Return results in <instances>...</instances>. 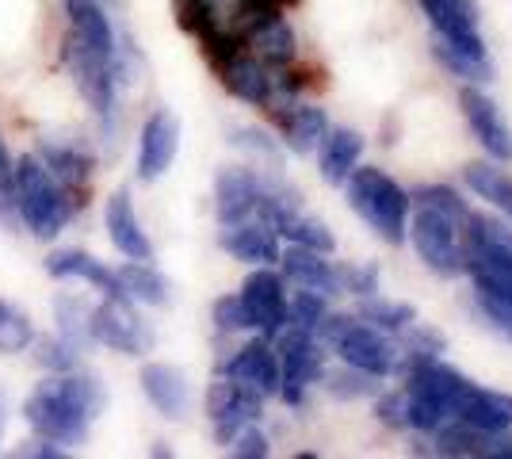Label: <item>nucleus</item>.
I'll return each instance as SVG.
<instances>
[{"label":"nucleus","instance_id":"f03ea898","mask_svg":"<svg viewBox=\"0 0 512 459\" xmlns=\"http://www.w3.org/2000/svg\"><path fill=\"white\" fill-rule=\"evenodd\" d=\"M283 4L287 0H176V20L203 43L211 62H222L245 50L256 23L283 16Z\"/></svg>","mask_w":512,"mask_h":459},{"label":"nucleus","instance_id":"1a4fd4ad","mask_svg":"<svg viewBox=\"0 0 512 459\" xmlns=\"http://www.w3.org/2000/svg\"><path fill=\"white\" fill-rule=\"evenodd\" d=\"M276 360H279V398L287 406H302L306 391L325 375V352L314 333L295 326H283L276 337Z\"/></svg>","mask_w":512,"mask_h":459},{"label":"nucleus","instance_id":"c03bdc74","mask_svg":"<svg viewBox=\"0 0 512 459\" xmlns=\"http://www.w3.org/2000/svg\"><path fill=\"white\" fill-rule=\"evenodd\" d=\"M375 414H379V421H386L390 429H406V402H402V391L379 398V402H375Z\"/></svg>","mask_w":512,"mask_h":459},{"label":"nucleus","instance_id":"423d86ee","mask_svg":"<svg viewBox=\"0 0 512 459\" xmlns=\"http://www.w3.org/2000/svg\"><path fill=\"white\" fill-rule=\"evenodd\" d=\"M314 337L333 345L348 368H360L367 375H390L402 364V349L390 341V333L356 322V318H344V314H325L321 326L314 329Z\"/></svg>","mask_w":512,"mask_h":459},{"label":"nucleus","instance_id":"c756f323","mask_svg":"<svg viewBox=\"0 0 512 459\" xmlns=\"http://www.w3.org/2000/svg\"><path fill=\"white\" fill-rule=\"evenodd\" d=\"M363 157V138L356 131H329L325 134V142H321V176L329 180V184H344L348 173L360 165Z\"/></svg>","mask_w":512,"mask_h":459},{"label":"nucleus","instance_id":"473e14b6","mask_svg":"<svg viewBox=\"0 0 512 459\" xmlns=\"http://www.w3.org/2000/svg\"><path fill=\"white\" fill-rule=\"evenodd\" d=\"M88 314H92V306H88L85 299H77V295H58V299H54V322H58V337H62V341H69L77 352L92 341V333H88Z\"/></svg>","mask_w":512,"mask_h":459},{"label":"nucleus","instance_id":"f704fd0d","mask_svg":"<svg viewBox=\"0 0 512 459\" xmlns=\"http://www.w3.org/2000/svg\"><path fill=\"white\" fill-rule=\"evenodd\" d=\"M360 318L367 322V326L383 329V333H402V329L413 326L417 310H413L409 303H394V299H375V295H363Z\"/></svg>","mask_w":512,"mask_h":459},{"label":"nucleus","instance_id":"49530a36","mask_svg":"<svg viewBox=\"0 0 512 459\" xmlns=\"http://www.w3.org/2000/svg\"><path fill=\"white\" fill-rule=\"evenodd\" d=\"M16 456H35V459H65L69 456V448L65 444H54V440H46V437H35V440H27L23 448H16Z\"/></svg>","mask_w":512,"mask_h":459},{"label":"nucleus","instance_id":"5701e85b","mask_svg":"<svg viewBox=\"0 0 512 459\" xmlns=\"http://www.w3.org/2000/svg\"><path fill=\"white\" fill-rule=\"evenodd\" d=\"M39 157H43V165L54 173V180L62 184L65 192L77 203H85L88 184H92V153L85 146H73V142H43Z\"/></svg>","mask_w":512,"mask_h":459},{"label":"nucleus","instance_id":"4468645a","mask_svg":"<svg viewBox=\"0 0 512 459\" xmlns=\"http://www.w3.org/2000/svg\"><path fill=\"white\" fill-rule=\"evenodd\" d=\"M176 153H180V123L172 111L157 108L138 134V180L146 184L161 180L172 169Z\"/></svg>","mask_w":512,"mask_h":459},{"label":"nucleus","instance_id":"4c0bfd02","mask_svg":"<svg viewBox=\"0 0 512 459\" xmlns=\"http://www.w3.org/2000/svg\"><path fill=\"white\" fill-rule=\"evenodd\" d=\"M325 387L333 398H367V394L379 391V375H367L360 368L348 372V364H344V372L325 375Z\"/></svg>","mask_w":512,"mask_h":459},{"label":"nucleus","instance_id":"bb28decb","mask_svg":"<svg viewBox=\"0 0 512 459\" xmlns=\"http://www.w3.org/2000/svg\"><path fill=\"white\" fill-rule=\"evenodd\" d=\"M455 421H467V425L486 429V433H505V429H512V394L470 383L459 410H455Z\"/></svg>","mask_w":512,"mask_h":459},{"label":"nucleus","instance_id":"a878e982","mask_svg":"<svg viewBox=\"0 0 512 459\" xmlns=\"http://www.w3.org/2000/svg\"><path fill=\"white\" fill-rule=\"evenodd\" d=\"M65 12H69V35L81 39L88 50L115 58L119 54V39H115V27L107 20L104 4L100 0H62Z\"/></svg>","mask_w":512,"mask_h":459},{"label":"nucleus","instance_id":"72a5a7b5","mask_svg":"<svg viewBox=\"0 0 512 459\" xmlns=\"http://www.w3.org/2000/svg\"><path fill=\"white\" fill-rule=\"evenodd\" d=\"M35 322L23 314L20 306H12L8 299H0V352L4 356H20L35 345Z\"/></svg>","mask_w":512,"mask_h":459},{"label":"nucleus","instance_id":"c85d7f7f","mask_svg":"<svg viewBox=\"0 0 512 459\" xmlns=\"http://www.w3.org/2000/svg\"><path fill=\"white\" fill-rule=\"evenodd\" d=\"M245 46H249L253 58H260L264 66L272 69H283L295 58V35H291V27H287L283 16H268L264 23H256L253 31H249V39H245Z\"/></svg>","mask_w":512,"mask_h":459},{"label":"nucleus","instance_id":"79ce46f5","mask_svg":"<svg viewBox=\"0 0 512 459\" xmlns=\"http://www.w3.org/2000/svg\"><path fill=\"white\" fill-rule=\"evenodd\" d=\"M230 444H234L230 452H234L237 459H264L268 452H272V448H268V437L256 429V421H253V425H245V429H241Z\"/></svg>","mask_w":512,"mask_h":459},{"label":"nucleus","instance_id":"6ab92c4d","mask_svg":"<svg viewBox=\"0 0 512 459\" xmlns=\"http://www.w3.org/2000/svg\"><path fill=\"white\" fill-rule=\"evenodd\" d=\"M43 268L54 280H81V284L96 287L100 295H127L119 284V272L107 268L104 261H96L85 249H54L43 261Z\"/></svg>","mask_w":512,"mask_h":459},{"label":"nucleus","instance_id":"2eb2a0df","mask_svg":"<svg viewBox=\"0 0 512 459\" xmlns=\"http://www.w3.org/2000/svg\"><path fill=\"white\" fill-rule=\"evenodd\" d=\"M214 66H218V77H222L226 92L237 96V100H245V104H253V108H268V104L276 100L279 73L272 66H264L260 58H253V54L237 50V54L214 62Z\"/></svg>","mask_w":512,"mask_h":459},{"label":"nucleus","instance_id":"a211bd4d","mask_svg":"<svg viewBox=\"0 0 512 459\" xmlns=\"http://www.w3.org/2000/svg\"><path fill=\"white\" fill-rule=\"evenodd\" d=\"M104 226L111 245L127 257V261H153V241L146 238L142 222H138V211H134V199H130L127 188L111 192L104 207Z\"/></svg>","mask_w":512,"mask_h":459},{"label":"nucleus","instance_id":"4be33fe9","mask_svg":"<svg viewBox=\"0 0 512 459\" xmlns=\"http://www.w3.org/2000/svg\"><path fill=\"white\" fill-rule=\"evenodd\" d=\"M329 253H318V249H302V245H291L287 253H279V264H283V276L291 284L306 287V291H318V295H344L341 291V276H337V264L325 261Z\"/></svg>","mask_w":512,"mask_h":459},{"label":"nucleus","instance_id":"f8f14e48","mask_svg":"<svg viewBox=\"0 0 512 459\" xmlns=\"http://www.w3.org/2000/svg\"><path fill=\"white\" fill-rule=\"evenodd\" d=\"M260 406H264V398L256 391L234 383L230 375H218L207 387V417H211L218 444H230L245 425H253L260 417Z\"/></svg>","mask_w":512,"mask_h":459},{"label":"nucleus","instance_id":"f257e3e1","mask_svg":"<svg viewBox=\"0 0 512 459\" xmlns=\"http://www.w3.org/2000/svg\"><path fill=\"white\" fill-rule=\"evenodd\" d=\"M107 394L100 379L92 375H46L23 402V417L35 437H46L54 444H85L92 421L104 410Z\"/></svg>","mask_w":512,"mask_h":459},{"label":"nucleus","instance_id":"37998d69","mask_svg":"<svg viewBox=\"0 0 512 459\" xmlns=\"http://www.w3.org/2000/svg\"><path fill=\"white\" fill-rule=\"evenodd\" d=\"M474 303H478V310L490 318L493 329H501L505 337H512V306L509 303H497V299H482V295H474Z\"/></svg>","mask_w":512,"mask_h":459},{"label":"nucleus","instance_id":"f3484780","mask_svg":"<svg viewBox=\"0 0 512 459\" xmlns=\"http://www.w3.org/2000/svg\"><path fill=\"white\" fill-rule=\"evenodd\" d=\"M138 379H142V394L150 398V406L157 414L169 417V421L188 417V410H192V383H188V375L180 372L176 364L153 360V364L142 368Z\"/></svg>","mask_w":512,"mask_h":459},{"label":"nucleus","instance_id":"a18cd8bd","mask_svg":"<svg viewBox=\"0 0 512 459\" xmlns=\"http://www.w3.org/2000/svg\"><path fill=\"white\" fill-rule=\"evenodd\" d=\"M234 142H237V146H245V150L260 153V157H268V161H276V157H279L276 142H272V138H268V134H264V131H253V127H245V131H237Z\"/></svg>","mask_w":512,"mask_h":459},{"label":"nucleus","instance_id":"6e6552de","mask_svg":"<svg viewBox=\"0 0 512 459\" xmlns=\"http://www.w3.org/2000/svg\"><path fill=\"white\" fill-rule=\"evenodd\" d=\"M88 333H92L96 345H104L111 352H123V356H146L153 349V341H157L150 322L134 310L127 295H104L100 303L92 306Z\"/></svg>","mask_w":512,"mask_h":459},{"label":"nucleus","instance_id":"c9c22d12","mask_svg":"<svg viewBox=\"0 0 512 459\" xmlns=\"http://www.w3.org/2000/svg\"><path fill=\"white\" fill-rule=\"evenodd\" d=\"M35 360H39V368L50 375H65V372H77V349L62 341L58 333L54 337H35Z\"/></svg>","mask_w":512,"mask_h":459},{"label":"nucleus","instance_id":"ea45409f","mask_svg":"<svg viewBox=\"0 0 512 459\" xmlns=\"http://www.w3.org/2000/svg\"><path fill=\"white\" fill-rule=\"evenodd\" d=\"M211 318H214V326L222 329V333H241V329H253V326H249L245 306H241V295H222V299L211 306Z\"/></svg>","mask_w":512,"mask_h":459},{"label":"nucleus","instance_id":"e433bc0d","mask_svg":"<svg viewBox=\"0 0 512 459\" xmlns=\"http://www.w3.org/2000/svg\"><path fill=\"white\" fill-rule=\"evenodd\" d=\"M325 314H329V310H325V295H318V291H306V287H302L295 299H287V326L314 333Z\"/></svg>","mask_w":512,"mask_h":459},{"label":"nucleus","instance_id":"aec40b11","mask_svg":"<svg viewBox=\"0 0 512 459\" xmlns=\"http://www.w3.org/2000/svg\"><path fill=\"white\" fill-rule=\"evenodd\" d=\"M226 375H230L234 383H241V387L256 391L260 398H276L279 394V360H276V349L268 345V337L249 341L245 349H237V356L226 364Z\"/></svg>","mask_w":512,"mask_h":459},{"label":"nucleus","instance_id":"9b49d317","mask_svg":"<svg viewBox=\"0 0 512 459\" xmlns=\"http://www.w3.org/2000/svg\"><path fill=\"white\" fill-rule=\"evenodd\" d=\"M237 295H241V306L249 314V326L260 337L276 341L279 329L287 326V287H283V276L272 272V264H260L256 272L245 276V284H241Z\"/></svg>","mask_w":512,"mask_h":459},{"label":"nucleus","instance_id":"393cba45","mask_svg":"<svg viewBox=\"0 0 512 459\" xmlns=\"http://www.w3.org/2000/svg\"><path fill=\"white\" fill-rule=\"evenodd\" d=\"M272 115H276L279 131H283L287 150H295V153L321 150L325 134L333 131V127H329V115L321 108H314V104H283V108H276Z\"/></svg>","mask_w":512,"mask_h":459},{"label":"nucleus","instance_id":"58836bf2","mask_svg":"<svg viewBox=\"0 0 512 459\" xmlns=\"http://www.w3.org/2000/svg\"><path fill=\"white\" fill-rule=\"evenodd\" d=\"M413 207H436V211H444V215H451V219H467V203L459 199V192H451V188H444V184H428V188H417L413 192Z\"/></svg>","mask_w":512,"mask_h":459},{"label":"nucleus","instance_id":"20e7f679","mask_svg":"<svg viewBox=\"0 0 512 459\" xmlns=\"http://www.w3.org/2000/svg\"><path fill=\"white\" fill-rule=\"evenodd\" d=\"M459 238H463V272H470L474 295L512 306V226L467 211Z\"/></svg>","mask_w":512,"mask_h":459},{"label":"nucleus","instance_id":"2f4dec72","mask_svg":"<svg viewBox=\"0 0 512 459\" xmlns=\"http://www.w3.org/2000/svg\"><path fill=\"white\" fill-rule=\"evenodd\" d=\"M115 272H119V284H123L130 303L169 306V299H172L169 280H165L150 261H127L123 268H115Z\"/></svg>","mask_w":512,"mask_h":459},{"label":"nucleus","instance_id":"39448f33","mask_svg":"<svg viewBox=\"0 0 512 459\" xmlns=\"http://www.w3.org/2000/svg\"><path fill=\"white\" fill-rule=\"evenodd\" d=\"M344 196L352 203V211L383 241H390V245H402L406 241L409 196L394 176H386L383 169H363V165H356L348 173V180H344Z\"/></svg>","mask_w":512,"mask_h":459},{"label":"nucleus","instance_id":"ddd939ff","mask_svg":"<svg viewBox=\"0 0 512 459\" xmlns=\"http://www.w3.org/2000/svg\"><path fill=\"white\" fill-rule=\"evenodd\" d=\"M268 196V180L245 169V165H226L218 180H214V215L222 226H234V222L256 219L260 203Z\"/></svg>","mask_w":512,"mask_h":459},{"label":"nucleus","instance_id":"412c9836","mask_svg":"<svg viewBox=\"0 0 512 459\" xmlns=\"http://www.w3.org/2000/svg\"><path fill=\"white\" fill-rule=\"evenodd\" d=\"M222 249L234 257L260 268V264H279V234L260 219H245L234 226H222Z\"/></svg>","mask_w":512,"mask_h":459},{"label":"nucleus","instance_id":"7c9ffc66","mask_svg":"<svg viewBox=\"0 0 512 459\" xmlns=\"http://www.w3.org/2000/svg\"><path fill=\"white\" fill-rule=\"evenodd\" d=\"M463 180L467 188L478 199H486L490 207H497L505 219L512 222V176L501 169V165H490V161H470L463 169Z\"/></svg>","mask_w":512,"mask_h":459},{"label":"nucleus","instance_id":"a19ab883","mask_svg":"<svg viewBox=\"0 0 512 459\" xmlns=\"http://www.w3.org/2000/svg\"><path fill=\"white\" fill-rule=\"evenodd\" d=\"M341 276V291H352V295H375L379 291V268L375 264H344L337 268Z\"/></svg>","mask_w":512,"mask_h":459},{"label":"nucleus","instance_id":"dca6fc26","mask_svg":"<svg viewBox=\"0 0 512 459\" xmlns=\"http://www.w3.org/2000/svg\"><path fill=\"white\" fill-rule=\"evenodd\" d=\"M459 108L467 115L474 138L482 142V150L490 153V157H497V161H512V131L509 123H505V115H501V108L493 104L490 96L482 88L467 85L459 92Z\"/></svg>","mask_w":512,"mask_h":459},{"label":"nucleus","instance_id":"9d476101","mask_svg":"<svg viewBox=\"0 0 512 459\" xmlns=\"http://www.w3.org/2000/svg\"><path fill=\"white\" fill-rule=\"evenodd\" d=\"M459 226L463 222L436 211V207H417L413 222H409V241L417 249V257L428 264V272L436 276H459L463 272V238H459Z\"/></svg>","mask_w":512,"mask_h":459},{"label":"nucleus","instance_id":"cd10ccee","mask_svg":"<svg viewBox=\"0 0 512 459\" xmlns=\"http://www.w3.org/2000/svg\"><path fill=\"white\" fill-rule=\"evenodd\" d=\"M432 58L448 69V73L470 81V85H482V81L493 77V62H490V54H486V46L451 43V39L432 35Z\"/></svg>","mask_w":512,"mask_h":459},{"label":"nucleus","instance_id":"de8ad7c7","mask_svg":"<svg viewBox=\"0 0 512 459\" xmlns=\"http://www.w3.org/2000/svg\"><path fill=\"white\" fill-rule=\"evenodd\" d=\"M0 437H4V398H0Z\"/></svg>","mask_w":512,"mask_h":459},{"label":"nucleus","instance_id":"0eeeda50","mask_svg":"<svg viewBox=\"0 0 512 459\" xmlns=\"http://www.w3.org/2000/svg\"><path fill=\"white\" fill-rule=\"evenodd\" d=\"M62 66L69 69L77 92L85 96V104L104 123L115 119V100H119V69H115V58H104L96 50H88L81 39L65 35L62 43Z\"/></svg>","mask_w":512,"mask_h":459},{"label":"nucleus","instance_id":"7ed1b4c3","mask_svg":"<svg viewBox=\"0 0 512 459\" xmlns=\"http://www.w3.org/2000/svg\"><path fill=\"white\" fill-rule=\"evenodd\" d=\"M12 196H16V219L39 241H54L77 215V199L54 180L39 153H23L12 161Z\"/></svg>","mask_w":512,"mask_h":459},{"label":"nucleus","instance_id":"b1692460","mask_svg":"<svg viewBox=\"0 0 512 459\" xmlns=\"http://www.w3.org/2000/svg\"><path fill=\"white\" fill-rule=\"evenodd\" d=\"M432 35L451 39V43L486 46L482 31H478V0H421Z\"/></svg>","mask_w":512,"mask_h":459}]
</instances>
